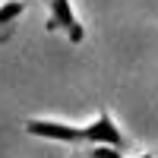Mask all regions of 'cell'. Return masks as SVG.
I'll return each mask as SVG.
<instances>
[{"label": "cell", "instance_id": "1", "mask_svg": "<svg viewBox=\"0 0 158 158\" xmlns=\"http://www.w3.org/2000/svg\"><path fill=\"white\" fill-rule=\"evenodd\" d=\"M29 136H38V139H54V142H104V146H117V149H130L133 142L123 133L117 120L111 117V111H98L89 123H67V120H51V117H29L22 123Z\"/></svg>", "mask_w": 158, "mask_h": 158}, {"label": "cell", "instance_id": "2", "mask_svg": "<svg viewBox=\"0 0 158 158\" xmlns=\"http://www.w3.org/2000/svg\"><path fill=\"white\" fill-rule=\"evenodd\" d=\"M44 6H48V19H44L48 32L67 35L70 44H82L85 41V25L76 16V10H73L70 0H44Z\"/></svg>", "mask_w": 158, "mask_h": 158}, {"label": "cell", "instance_id": "3", "mask_svg": "<svg viewBox=\"0 0 158 158\" xmlns=\"http://www.w3.org/2000/svg\"><path fill=\"white\" fill-rule=\"evenodd\" d=\"M29 3L25 0H0V41H6L16 29V22L25 16Z\"/></svg>", "mask_w": 158, "mask_h": 158}, {"label": "cell", "instance_id": "4", "mask_svg": "<svg viewBox=\"0 0 158 158\" xmlns=\"http://www.w3.org/2000/svg\"><path fill=\"white\" fill-rule=\"evenodd\" d=\"M133 158H155L152 152H139V155H133Z\"/></svg>", "mask_w": 158, "mask_h": 158}]
</instances>
